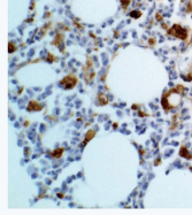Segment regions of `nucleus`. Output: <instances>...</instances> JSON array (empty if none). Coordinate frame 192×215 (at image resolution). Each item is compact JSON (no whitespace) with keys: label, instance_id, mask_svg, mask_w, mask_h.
Wrapping results in <instances>:
<instances>
[{"label":"nucleus","instance_id":"obj_1","mask_svg":"<svg viewBox=\"0 0 192 215\" xmlns=\"http://www.w3.org/2000/svg\"><path fill=\"white\" fill-rule=\"evenodd\" d=\"M76 83H77V80H76L74 76H67V77L62 81V84L67 89L74 88L76 85Z\"/></svg>","mask_w":192,"mask_h":215},{"label":"nucleus","instance_id":"obj_2","mask_svg":"<svg viewBox=\"0 0 192 215\" xmlns=\"http://www.w3.org/2000/svg\"><path fill=\"white\" fill-rule=\"evenodd\" d=\"M40 108H42V107H40V105H39V104H37L36 101H31V102H30L29 110H39Z\"/></svg>","mask_w":192,"mask_h":215},{"label":"nucleus","instance_id":"obj_3","mask_svg":"<svg viewBox=\"0 0 192 215\" xmlns=\"http://www.w3.org/2000/svg\"><path fill=\"white\" fill-rule=\"evenodd\" d=\"M91 136H94V131H90V132H88V135H86V142L91 139Z\"/></svg>","mask_w":192,"mask_h":215},{"label":"nucleus","instance_id":"obj_4","mask_svg":"<svg viewBox=\"0 0 192 215\" xmlns=\"http://www.w3.org/2000/svg\"><path fill=\"white\" fill-rule=\"evenodd\" d=\"M61 153H62V150H59V152H58V151H55L54 153H53V155H54L55 158H59V156L61 155Z\"/></svg>","mask_w":192,"mask_h":215},{"label":"nucleus","instance_id":"obj_5","mask_svg":"<svg viewBox=\"0 0 192 215\" xmlns=\"http://www.w3.org/2000/svg\"><path fill=\"white\" fill-rule=\"evenodd\" d=\"M129 1H130V0H121L122 5H123L124 7H125V6H127V5H128V4H129Z\"/></svg>","mask_w":192,"mask_h":215}]
</instances>
